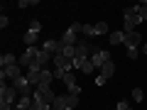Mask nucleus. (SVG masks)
I'll use <instances>...</instances> for the list:
<instances>
[{"instance_id": "f257e3e1", "label": "nucleus", "mask_w": 147, "mask_h": 110, "mask_svg": "<svg viewBox=\"0 0 147 110\" xmlns=\"http://www.w3.org/2000/svg\"><path fill=\"white\" fill-rule=\"evenodd\" d=\"M137 25H142L140 15H137V5L125 7V12H123V27H125V30H123V32H135Z\"/></svg>"}, {"instance_id": "f03ea898", "label": "nucleus", "mask_w": 147, "mask_h": 110, "mask_svg": "<svg viewBox=\"0 0 147 110\" xmlns=\"http://www.w3.org/2000/svg\"><path fill=\"white\" fill-rule=\"evenodd\" d=\"M76 105H79V95H57L52 110H74Z\"/></svg>"}, {"instance_id": "7ed1b4c3", "label": "nucleus", "mask_w": 147, "mask_h": 110, "mask_svg": "<svg viewBox=\"0 0 147 110\" xmlns=\"http://www.w3.org/2000/svg\"><path fill=\"white\" fill-rule=\"evenodd\" d=\"M39 32H42V25H39L37 20H32L30 27H27V32H25V44H27V47H34V44H37Z\"/></svg>"}, {"instance_id": "20e7f679", "label": "nucleus", "mask_w": 147, "mask_h": 110, "mask_svg": "<svg viewBox=\"0 0 147 110\" xmlns=\"http://www.w3.org/2000/svg\"><path fill=\"white\" fill-rule=\"evenodd\" d=\"M32 100H44V103H49V105H52L54 100H57V93L52 91V86H49V88L39 86V88H34V93H32Z\"/></svg>"}, {"instance_id": "39448f33", "label": "nucleus", "mask_w": 147, "mask_h": 110, "mask_svg": "<svg viewBox=\"0 0 147 110\" xmlns=\"http://www.w3.org/2000/svg\"><path fill=\"white\" fill-rule=\"evenodd\" d=\"M17 100H20V93L15 91V86H0V103L12 105V103H17Z\"/></svg>"}, {"instance_id": "423d86ee", "label": "nucleus", "mask_w": 147, "mask_h": 110, "mask_svg": "<svg viewBox=\"0 0 147 110\" xmlns=\"http://www.w3.org/2000/svg\"><path fill=\"white\" fill-rule=\"evenodd\" d=\"M12 86H15V91L20 95H32L34 91H32V83H30V78L27 76H20V78H15L12 81Z\"/></svg>"}, {"instance_id": "0eeeda50", "label": "nucleus", "mask_w": 147, "mask_h": 110, "mask_svg": "<svg viewBox=\"0 0 147 110\" xmlns=\"http://www.w3.org/2000/svg\"><path fill=\"white\" fill-rule=\"evenodd\" d=\"M108 61H110V52H108V49H100V52H93V54H91V64H93L96 68L105 66Z\"/></svg>"}, {"instance_id": "6e6552de", "label": "nucleus", "mask_w": 147, "mask_h": 110, "mask_svg": "<svg viewBox=\"0 0 147 110\" xmlns=\"http://www.w3.org/2000/svg\"><path fill=\"white\" fill-rule=\"evenodd\" d=\"M37 54H39V49H37V47H27L25 54L17 59V61H20V66H32V64H34V59H37Z\"/></svg>"}, {"instance_id": "1a4fd4ad", "label": "nucleus", "mask_w": 147, "mask_h": 110, "mask_svg": "<svg viewBox=\"0 0 147 110\" xmlns=\"http://www.w3.org/2000/svg\"><path fill=\"white\" fill-rule=\"evenodd\" d=\"M79 42H81V39H79V32L71 30V27H69V30L61 34V44H64V47H76Z\"/></svg>"}, {"instance_id": "9d476101", "label": "nucleus", "mask_w": 147, "mask_h": 110, "mask_svg": "<svg viewBox=\"0 0 147 110\" xmlns=\"http://www.w3.org/2000/svg\"><path fill=\"white\" fill-rule=\"evenodd\" d=\"M22 76V68L17 66H7V68H3V71H0V81H3V83H5V78H10V81H15V78H20Z\"/></svg>"}, {"instance_id": "9b49d317", "label": "nucleus", "mask_w": 147, "mask_h": 110, "mask_svg": "<svg viewBox=\"0 0 147 110\" xmlns=\"http://www.w3.org/2000/svg\"><path fill=\"white\" fill-rule=\"evenodd\" d=\"M42 66H37V64H32V66H27V78H30L32 86H39V78H42Z\"/></svg>"}, {"instance_id": "f8f14e48", "label": "nucleus", "mask_w": 147, "mask_h": 110, "mask_svg": "<svg viewBox=\"0 0 147 110\" xmlns=\"http://www.w3.org/2000/svg\"><path fill=\"white\" fill-rule=\"evenodd\" d=\"M123 44H125L127 49H137L142 44V37L137 34V32H125V39H123Z\"/></svg>"}, {"instance_id": "ddd939ff", "label": "nucleus", "mask_w": 147, "mask_h": 110, "mask_svg": "<svg viewBox=\"0 0 147 110\" xmlns=\"http://www.w3.org/2000/svg\"><path fill=\"white\" fill-rule=\"evenodd\" d=\"M54 64H57V68H61V71H66V73L74 71V61L66 59V56H61V54H54Z\"/></svg>"}, {"instance_id": "4468645a", "label": "nucleus", "mask_w": 147, "mask_h": 110, "mask_svg": "<svg viewBox=\"0 0 147 110\" xmlns=\"http://www.w3.org/2000/svg\"><path fill=\"white\" fill-rule=\"evenodd\" d=\"M32 105H34L32 95H20V100H17L15 108H17V110H32Z\"/></svg>"}, {"instance_id": "2eb2a0df", "label": "nucleus", "mask_w": 147, "mask_h": 110, "mask_svg": "<svg viewBox=\"0 0 147 110\" xmlns=\"http://www.w3.org/2000/svg\"><path fill=\"white\" fill-rule=\"evenodd\" d=\"M54 81V71H49V68H44L42 71V78H39V86H44V88H49V83ZM37 86V88H39Z\"/></svg>"}, {"instance_id": "dca6fc26", "label": "nucleus", "mask_w": 147, "mask_h": 110, "mask_svg": "<svg viewBox=\"0 0 147 110\" xmlns=\"http://www.w3.org/2000/svg\"><path fill=\"white\" fill-rule=\"evenodd\" d=\"M49 59H54L52 56V54H47V52H44V49H39V54H37V59H34V64H37V66H47V61H49Z\"/></svg>"}, {"instance_id": "f3484780", "label": "nucleus", "mask_w": 147, "mask_h": 110, "mask_svg": "<svg viewBox=\"0 0 147 110\" xmlns=\"http://www.w3.org/2000/svg\"><path fill=\"white\" fill-rule=\"evenodd\" d=\"M113 73H115V64H113V61H108L105 66H100V76H103L105 81H108L110 76H113Z\"/></svg>"}, {"instance_id": "a211bd4d", "label": "nucleus", "mask_w": 147, "mask_h": 110, "mask_svg": "<svg viewBox=\"0 0 147 110\" xmlns=\"http://www.w3.org/2000/svg\"><path fill=\"white\" fill-rule=\"evenodd\" d=\"M17 64V59L12 56V54H3V56H0V66L3 68H7V66H15Z\"/></svg>"}, {"instance_id": "6ab92c4d", "label": "nucleus", "mask_w": 147, "mask_h": 110, "mask_svg": "<svg viewBox=\"0 0 147 110\" xmlns=\"http://www.w3.org/2000/svg\"><path fill=\"white\" fill-rule=\"evenodd\" d=\"M44 52H47V54H57V52H59V42L47 39V42H44Z\"/></svg>"}, {"instance_id": "aec40b11", "label": "nucleus", "mask_w": 147, "mask_h": 110, "mask_svg": "<svg viewBox=\"0 0 147 110\" xmlns=\"http://www.w3.org/2000/svg\"><path fill=\"white\" fill-rule=\"evenodd\" d=\"M110 44H123V39H125V32H110Z\"/></svg>"}, {"instance_id": "412c9836", "label": "nucleus", "mask_w": 147, "mask_h": 110, "mask_svg": "<svg viewBox=\"0 0 147 110\" xmlns=\"http://www.w3.org/2000/svg\"><path fill=\"white\" fill-rule=\"evenodd\" d=\"M64 86H66V88H71V86H76V76H74V73H64Z\"/></svg>"}, {"instance_id": "4be33fe9", "label": "nucleus", "mask_w": 147, "mask_h": 110, "mask_svg": "<svg viewBox=\"0 0 147 110\" xmlns=\"http://www.w3.org/2000/svg\"><path fill=\"white\" fill-rule=\"evenodd\" d=\"M137 15H140V20H142V22L147 20V0L142 3V5H137Z\"/></svg>"}, {"instance_id": "5701e85b", "label": "nucleus", "mask_w": 147, "mask_h": 110, "mask_svg": "<svg viewBox=\"0 0 147 110\" xmlns=\"http://www.w3.org/2000/svg\"><path fill=\"white\" fill-rule=\"evenodd\" d=\"M142 98H145L142 88H135V91H132V100H135V103H142Z\"/></svg>"}, {"instance_id": "b1692460", "label": "nucleus", "mask_w": 147, "mask_h": 110, "mask_svg": "<svg viewBox=\"0 0 147 110\" xmlns=\"http://www.w3.org/2000/svg\"><path fill=\"white\" fill-rule=\"evenodd\" d=\"M93 64H91V59H88V61H84V64H81V68H79V71H84V73H91V71H93Z\"/></svg>"}, {"instance_id": "393cba45", "label": "nucleus", "mask_w": 147, "mask_h": 110, "mask_svg": "<svg viewBox=\"0 0 147 110\" xmlns=\"http://www.w3.org/2000/svg\"><path fill=\"white\" fill-rule=\"evenodd\" d=\"M32 5H37V0H20V3H17V7H22V10H25V7H32Z\"/></svg>"}, {"instance_id": "a878e982", "label": "nucleus", "mask_w": 147, "mask_h": 110, "mask_svg": "<svg viewBox=\"0 0 147 110\" xmlns=\"http://www.w3.org/2000/svg\"><path fill=\"white\" fill-rule=\"evenodd\" d=\"M140 56V49H127V59H137Z\"/></svg>"}, {"instance_id": "bb28decb", "label": "nucleus", "mask_w": 147, "mask_h": 110, "mask_svg": "<svg viewBox=\"0 0 147 110\" xmlns=\"http://www.w3.org/2000/svg\"><path fill=\"white\" fill-rule=\"evenodd\" d=\"M127 108H130V103H127V100H120V103L115 105V110H127Z\"/></svg>"}, {"instance_id": "cd10ccee", "label": "nucleus", "mask_w": 147, "mask_h": 110, "mask_svg": "<svg viewBox=\"0 0 147 110\" xmlns=\"http://www.w3.org/2000/svg\"><path fill=\"white\" fill-rule=\"evenodd\" d=\"M7 25H10V20H7V17H5V15H3V17H0V27H3V30H5V27H7Z\"/></svg>"}, {"instance_id": "c85d7f7f", "label": "nucleus", "mask_w": 147, "mask_h": 110, "mask_svg": "<svg viewBox=\"0 0 147 110\" xmlns=\"http://www.w3.org/2000/svg\"><path fill=\"white\" fill-rule=\"evenodd\" d=\"M64 73H66V71H61V68H54V78H64Z\"/></svg>"}, {"instance_id": "c756f323", "label": "nucleus", "mask_w": 147, "mask_h": 110, "mask_svg": "<svg viewBox=\"0 0 147 110\" xmlns=\"http://www.w3.org/2000/svg\"><path fill=\"white\" fill-rule=\"evenodd\" d=\"M96 86H105V78H103V76H100V73H98V76H96Z\"/></svg>"}, {"instance_id": "7c9ffc66", "label": "nucleus", "mask_w": 147, "mask_h": 110, "mask_svg": "<svg viewBox=\"0 0 147 110\" xmlns=\"http://www.w3.org/2000/svg\"><path fill=\"white\" fill-rule=\"evenodd\" d=\"M0 110H12V105H7V103H0Z\"/></svg>"}, {"instance_id": "2f4dec72", "label": "nucleus", "mask_w": 147, "mask_h": 110, "mask_svg": "<svg viewBox=\"0 0 147 110\" xmlns=\"http://www.w3.org/2000/svg\"><path fill=\"white\" fill-rule=\"evenodd\" d=\"M142 54H147V42H145V44H142Z\"/></svg>"}, {"instance_id": "473e14b6", "label": "nucleus", "mask_w": 147, "mask_h": 110, "mask_svg": "<svg viewBox=\"0 0 147 110\" xmlns=\"http://www.w3.org/2000/svg\"><path fill=\"white\" fill-rule=\"evenodd\" d=\"M127 110H135V108H132V105H130V108H127Z\"/></svg>"}]
</instances>
